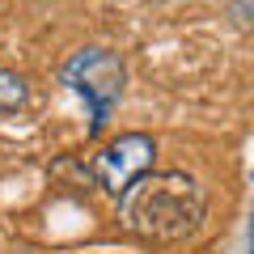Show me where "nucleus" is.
I'll return each instance as SVG.
<instances>
[{
    "mask_svg": "<svg viewBox=\"0 0 254 254\" xmlns=\"http://www.w3.org/2000/svg\"><path fill=\"white\" fill-rule=\"evenodd\" d=\"M208 195L190 174L161 170L144 174L136 187L119 199V225L148 246H178L199 233Z\"/></svg>",
    "mask_w": 254,
    "mask_h": 254,
    "instance_id": "obj_1",
    "label": "nucleus"
},
{
    "mask_svg": "<svg viewBox=\"0 0 254 254\" xmlns=\"http://www.w3.org/2000/svg\"><path fill=\"white\" fill-rule=\"evenodd\" d=\"M60 81L68 85L72 93H81L85 106H89V127L85 136L98 140L110 123V110L119 106L123 98V85H127V68L115 51L106 47H81V51L68 55V64L60 68Z\"/></svg>",
    "mask_w": 254,
    "mask_h": 254,
    "instance_id": "obj_2",
    "label": "nucleus"
},
{
    "mask_svg": "<svg viewBox=\"0 0 254 254\" xmlns=\"http://www.w3.org/2000/svg\"><path fill=\"white\" fill-rule=\"evenodd\" d=\"M153 161H157V140L148 131H123L89 161V178L106 195L123 199L144 174H153Z\"/></svg>",
    "mask_w": 254,
    "mask_h": 254,
    "instance_id": "obj_3",
    "label": "nucleus"
},
{
    "mask_svg": "<svg viewBox=\"0 0 254 254\" xmlns=\"http://www.w3.org/2000/svg\"><path fill=\"white\" fill-rule=\"evenodd\" d=\"M30 102V81L21 72H9V68H0V115H13Z\"/></svg>",
    "mask_w": 254,
    "mask_h": 254,
    "instance_id": "obj_4",
    "label": "nucleus"
},
{
    "mask_svg": "<svg viewBox=\"0 0 254 254\" xmlns=\"http://www.w3.org/2000/svg\"><path fill=\"white\" fill-rule=\"evenodd\" d=\"M229 17H233V26H242V30L254 34V0H233L229 4Z\"/></svg>",
    "mask_w": 254,
    "mask_h": 254,
    "instance_id": "obj_5",
    "label": "nucleus"
},
{
    "mask_svg": "<svg viewBox=\"0 0 254 254\" xmlns=\"http://www.w3.org/2000/svg\"><path fill=\"white\" fill-rule=\"evenodd\" d=\"M250 254H254V216H250Z\"/></svg>",
    "mask_w": 254,
    "mask_h": 254,
    "instance_id": "obj_6",
    "label": "nucleus"
}]
</instances>
